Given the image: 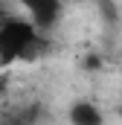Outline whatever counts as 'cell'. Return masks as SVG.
<instances>
[{"label": "cell", "instance_id": "cell-1", "mask_svg": "<svg viewBox=\"0 0 122 125\" xmlns=\"http://www.w3.org/2000/svg\"><path fill=\"white\" fill-rule=\"evenodd\" d=\"M44 47V32L29 18L6 15L0 21V67H12L18 61L35 58Z\"/></svg>", "mask_w": 122, "mask_h": 125}, {"label": "cell", "instance_id": "cell-2", "mask_svg": "<svg viewBox=\"0 0 122 125\" xmlns=\"http://www.w3.org/2000/svg\"><path fill=\"white\" fill-rule=\"evenodd\" d=\"M20 6L26 9V18H29L44 35L52 29L61 21V15H64L61 0H20Z\"/></svg>", "mask_w": 122, "mask_h": 125}, {"label": "cell", "instance_id": "cell-3", "mask_svg": "<svg viewBox=\"0 0 122 125\" xmlns=\"http://www.w3.org/2000/svg\"><path fill=\"white\" fill-rule=\"evenodd\" d=\"M67 119H70V125H105V114L99 111V105H93L87 99H79V102L70 105Z\"/></svg>", "mask_w": 122, "mask_h": 125}, {"label": "cell", "instance_id": "cell-4", "mask_svg": "<svg viewBox=\"0 0 122 125\" xmlns=\"http://www.w3.org/2000/svg\"><path fill=\"white\" fill-rule=\"evenodd\" d=\"M38 114H41L38 105H18V108H9L0 116V125H35Z\"/></svg>", "mask_w": 122, "mask_h": 125}, {"label": "cell", "instance_id": "cell-5", "mask_svg": "<svg viewBox=\"0 0 122 125\" xmlns=\"http://www.w3.org/2000/svg\"><path fill=\"white\" fill-rule=\"evenodd\" d=\"M3 18H6V12H3V9H0V21H3Z\"/></svg>", "mask_w": 122, "mask_h": 125}, {"label": "cell", "instance_id": "cell-6", "mask_svg": "<svg viewBox=\"0 0 122 125\" xmlns=\"http://www.w3.org/2000/svg\"><path fill=\"white\" fill-rule=\"evenodd\" d=\"M119 119H122V108H119Z\"/></svg>", "mask_w": 122, "mask_h": 125}]
</instances>
